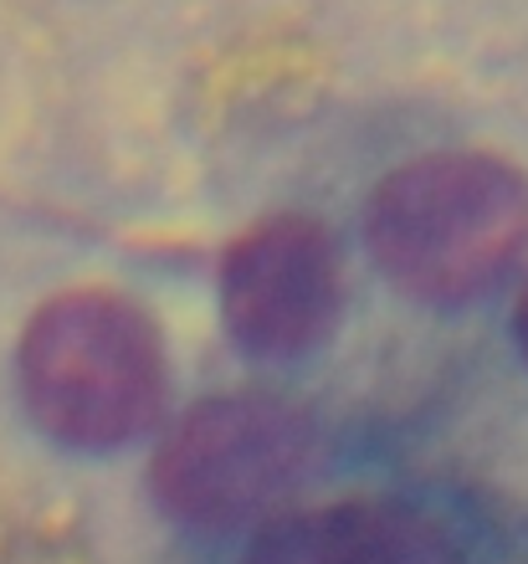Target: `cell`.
I'll use <instances>...</instances> for the list:
<instances>
[{"mask_svg": "<svg viewBox=\"0 0 528 564\" xmlns=\"http://www.w3.org/2000/svg\"><path fill=\"white\" fill-rule=\"evenodd\" d=\"M380 272L425 303H472L528 252V175L498 154H421L369 195Z\"/></svg>", "mask_w": 528, "mask_h": 564, "instance_id": "6da1fadb", "label": "cell"}, {"mask_svg": "<svg viewBox=\"0 0 528 564\" xmlns=\"http://www.w3.org/2000/svg\"><path fill=\"white\" fill-rule=\"evenodd\" d=\"M21 401L67 446L133 442L164 401V349L139 303L104 288L57 293L21 334Z\"/></svg>", "mask_w": 528, "mask_h": 564, "instance_id": "7a4b0ae2", "label": "cell"}, {"mask_svg": "<svg viewBox=\"0 0 528 564\" xmlns=\"http://www.w3.org/2000/svg\"><path fill=\"white\" fill-rule=\"evenodd\" d=\"M313 452V426L272 390H226L180 416L154 452L149 482L185 523L226 529L293 488Z\"/></svg>", "mask_w": 528, "mask_h": 564, "instance_id": "3957f363", "label": "cell"}, {"mask_svg": "<svg viewBox=\"0 0 528 564\" xmlns=\"http://www.w3.org/2000/svg\"><path fill=\"white\" fill-rule=\"evenodd\" d=\"M344 303L338 247L309 216H267L220 262V318L247 355L293 359L328 339Z\"/></svg>", "mask_w": 528, "mask_h": 564, "instance_id": "277c9868", "label": "cell"}, {"mask_svg": "<svg viewBox=\"0 0 528 564\" xmlns=\"http://www.w3.org/2000/svg\"><path fill=\"white\" fill-rule=\"evenodd\" d=\"M247 564H462V554L416 508L365 498L267 523Z\"/></svg>", "mask_w": 528, "mask_h": 564, "instance_id": "5b68a950", "label": "cell"}, {"mask_svg": "<svg viewBox=\"0 0 528 564\" xmlns=\"http://www.w3.org/2000/svg\"><path fill=\"white\" fill-rule=\"evenodd\" d=\"M514 339H518V349H524V359H528V288L518 293V308H514Z\"/></svg>", "mask_w": 528, "mask_h": 564, "instance_id": "8992f818", "label": "cell"}]
</instances>
